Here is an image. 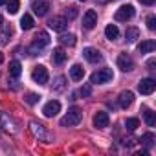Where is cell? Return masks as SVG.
<instances>
[{
  "instance_id": "cell-18",
  "label": "cell",
  "mask_w": 156,
  "mask_h": 156,
  "mask_svg": "<svg viewBox=\"0 0 156 156\" xmlns=\"http://www.w3.org/2000/svg\"><path fill=\"white\" fill-rule=\"evenodd\" d=\"M105 35H107L108 41L118 39V37H119V30H118V26H116V24H108V26L105 28Z\"/></svg>"
},
{
  "instance_id": "cell-1",
  "label": "cell",
  "mask_w": 156,
  "mask_h": 156,
  "mask_svg": "<svg viewBox=\"0 0 156 156\" xmlns=\"http://www.w3.org/2000/svg\"><path fill=\"white\" fill-rule=\"evenodd\" d=\"M83 119V110L79 107H72L68 108L66 116L61 119V127H75V125H79Z\"/></svg>"
},
{
  "instance_id": "cell-30",
  "label": "cell",
  "mask_w": 156,
  "mask_h": 156,
  "mask_svg": "<svg viewBox=\"0 0 156 156\" xmlns=\"http://www.w3.org/2000/svg\"><path fill=\"white\" fill-rule=\"evenodd\" d=\"M64 81H66V79H64V77H62V75H59V77H57V79H55V85H53V90H57V92H59V90H62V88H64Z\"/></svg>"
},
{
  "instance_id": "cell-23",
  "label": "cell",
  "mask_w": 156,
  "mask_h": 156,
  "mask_svg": "<svg viewBox=\"0 0 156 156\" xmlns=\"http://www.w3.org/2000/svg\"><path fill=\"white\" fill-rule=\"evenodd\" d=\"M59 42H61L62 46H70V48H72V46H75V35H72V33L66 35V33H64V35L59 37Z\"/></svg>"
},
{
  "instance_id": "cell-14",
  "label": "cell",
  "mask_w": 156,
  "mask_h": 156,
  "mask_svg": "<svg viewBox=\"0 0 156 156\" xmlns=\"http://www.w3.org/2000/svg\"><path fill=\"white\" fill-rule=\"evenodd\" d=\"M132 101H134V94L132 92H121L119 94V107L121 108H129L130 105H132Z\"/></svg>"
},
{
  "instance_id": "cell-38",
  "label": "cell",
  "mask_w": 156,
  "mask_h": 156,
  "mask_svg": "<svg viewBox=\"0 0 156 156\" xmlns=\"http://www.w3.org/2000/svg\"><path fill=\"white\" fill-rule=\"evenodd\" d=\"M2 24H4V19H2V15H0V28H2Z\"/></svg>"
},
{
  "instance_id": "cell-12",
  "label": "cell",
  "mask_w": 156,
  "mask_h": 156,
  "mask_svg": "<svg viewBox=\"0 0 156 156\" xmlns=\"http://www.w3.org/2000/svg\"><path fill=\"white\" fill-rule=\"evenodd\" d=\"M31 8H33L35 15L44 17V15L48 13V9H50V2H46V0H35V2L31 4Z\"/></svg>"
},
{
  "instance_id": "cell-24",
  "label": "cell",
  "mask_w": 156,
  "mask_h": 156,
  "mask_svg": "<svg viewBox=\"0 0 156 156\" xmlns=\"http://www.w3.org/2000/svg\"><path fill=\"white\" fill-rule=\"evenodd\" d=\"M143 119H145L147 127H154V125H156V114H154L152 110H145V112H143Z\"/></svg>"
},
{
  "instance_id": "cell-2",
  "label": "cell",
  "mask_w": 156,
  "mask_h": 156,
  "mask_svg": "<svg viewBox=\"0 0 156 156\" xmlns=\"http://www.w3.org/2000/svg\"><path fill=\"white\" fill-rule=\"evenodd\" d=\"M112 79H114V73L110 68H101L90 75V83L94 85H105V83H110Z\"/></svg>"
},
{
  "instance_id": "cell-40",
  "label": "cell",
  "mask_w": 156,
  "mask_h": 156,
  "mask_svg": "<svg viewBox=\"0 0 156 156\" xmlns=\"http://www.w3.org/2000/svg\"><path fill=\"white\" fill-rule=\"evenodd\" d=\"M81 2H85V0H81Z\"/></svg>"
},
{
  "instance_id": "cell-22",
  "label": "cell",
  "mask_w": 156,
  "mask_h": 156,
  "mask_svg": "<svg viewBox=\"0 0 156 156\" xmlns=\"http://www.w3.org/2000/svg\"><path fill=\"white\" fill-rule=\"evenodd\" d=\"M33 24H35V22H33V17H31L30 13H24V17L20 19V28H22V30H31Z\"/></svg>"
},
{
  "instance_id": "cell-16",
  "label": "cell",
  "mask_w": 156,
  "mask_h": 156,
  "mask_svg": "<svg viewBox=\"0 0 156 156\" xmlns=\"http://www.w3.org/2000/svg\"><path fill=\"white\" fill-rule=\"evenodd\" d=\"M66 57H68V53L64 51V48H55L53 53H51V61H53L55 64H62V62L66 61Z\"/></svg>"
},
{
  "instance_id": "cell-7",
  "label": "cell",
  "mask_w": 156,
  "mask_h": 156,
  "mask_svg": "<svg viewBox=\"0 0 156 156\" xmlns=\"http://www.w3.org/2000/svg\"><path fill=\"white\" fill-rule=\"evenodd\" d=\"M59 112H61V103H59L57 99L48 101V103L44 105V108H42V114H44L46 118H53V116H57Z\"/></svg>"
},
{
  "instance_id": "cell-17",
  "label": "cell",
  "mask_w": 156,
  "mask_h": 156,
  "mask_svg": "<svg viewBox=\"0 0 156 156\" xmlns=\"http://www.w3.org/2000/svg\"><path fill=\"white\" fill-rule=\"evenodd\" d=\"M154 50H156V42L151 41V39L138 44V51H140V53H151V51H154Z\"/></svg>"
},
{
  "instance_id": "cell-26",
  "label": "cell",
  "mask_w": 156,
  "mask_h": 156,
  "mask_svg": "<svg viewBox=\"0 0 156 156\" xmlns=\"http://www.w3.org/2000/svg\"><path fill=\"white\" fill-rule=\"evenodd\" d=\"M39 99H41V96L35 94V92H28L26 98H24V101H26L28 105H35V103H39Z\"/></svg>"
},
{
  "instance_id": "cell-5",
  "label": "cell",
  "mask_w": 156,
  "mask_h": 156,
  "mask_svg": "<svg viewBox=\"0 0 156 156\" xmlns=\"http://www.w3.org/2000/svg\"><path fill=\"white\" fill-rule=\"evenodd\" d=\"M116 20L118 22H127V20H130L132 17H134V8L130 6V4H127V6H121L118 11H116Z\"/></svg>"
},
{
  "instance_id": "cell-32",
  "label": "cell",
  "mask_w": 156,
  "mask_h": 156,
  "mask_svg": "<svg viewBox=\"0 0 156 156\" xmlns=\"http://www.w3.org/2000/svg\"><path fill=\"white\" fill-rule=\"evenodd\" d=\"M11 35V28H6L2 33H0V44H6L8 42V37Z\"/></svg>"
},
{
  "instance_id": "cell-34",
  "label": "cell",
  "mask_w": 156,
  "mask_h": 156,
  "mask_svg": "<svg viewBox=\"0 0 156 156\" xmlns=\"http://www.w3.org/2000/svg\"><path fill=\"white\" fill-rule=\"evenodd\" d=\"M147 66H149L151 70H154V66H156V61H154V59H149V61H147Z\"/></svg>"
},
{
  "instance_id": "cell-20",
  "label": "cell",
  "mask_w": 156,
  "mask_h": 156,
  "mask_svg": "<svg viewBox=\"0 0 156 156\" xmlns=\"http://www.w3.org/2000/svg\"><path fill=\"white\" fill-rule=\"evenodd\" d=\"M30 129H31V132H33L37 138H46V130H44V127H42L41 123L31 121V123H30Z\"/></svg>"
},
{
  "instance_id": "cell-3",
  "label": "cell",
  "mask_w": 156,
  "mask_h": 156,
  "mask_svg": "<svg viewBox=\"0 0 156 156\" xmlns=\"http://www.w3.org/2000/svg\"><path fill=\"white\" fill-rule=\"evenodd\" d=\"M48 44H50V35H48L46 31H39V33L35 35V41H33L31 48H30L31 55H39V53H41V50H42V48H46Z\"/></svg>"
},
{
  "instance_id": "cell-15",
  "label": "cell",
  "mask_w": 156,
  "mask_h": 156,
  "mask_svg": "<svg viewBox=\"0 0 156 156\" xmlns=\"http://www.w3.org/2000/svg\"><path fill=\"white\" fill-rule=\"evenodd\" d=\"M70 77H72L73 81H81L83 77H85V68L81 64H73L70 68Z\"/></svg>"
},
{
  "instance_id": "cell-31",
  "label": "cell",
  "mask_w": 156,
  "mask_h": 156,
  "mask_svg": "<svg viewBox=\"0 0 156 156\" xmlns=\"http://www.w3.org/2000/svg\"><path fill=\"white\" fill-rule=\"evenodd\" d=\"M147 28H149L151 31L156 30V17H154V15H149V17H147Z\"/></svg>"
},
{
  "instance_id": "cell-28",
  "label": "cell",
  "mask_w": 156,
  "mask_h": 156,
  "mask_svg": "<svg viewBox=\"0 0 156 156\" xmlns=\"http://www.w3.org/2000/svg\"><path fill=\"white\" fill-rule=\"evenodd\" d=\"M8 4V11L11 13V15H15L17 11H19V8H20V2L19 0H9V2H6Z\"/></svg>"
},
{
  "instance_id": "cell-36",
  "label": "cell",
  "mask_w": 156,
  "mask_h": 156,
  "mask_svg": "<svg viewBox=\"0 0 156 156\" xmlns=\"http://www.w3.org/2000/svg\"><path fill=\"white\" fill-rule=\"evenodd\" d=\"M99 4H108V2H112V0H98Z\"/></svg>"
},
{
  "instance_id": "cell-21",
  "label": "cell",
  "mask_w": 156,
  "mask_h": 156,
  "mask_svg": "<svg viewBox=\"0 0 156 156\" xmlns=\"http://www.w3.org/2000/svg\"><path fill=\"white\" fill-rule=\"evenodd\" d=\"M20 73H22L20 62H19V61H11V62H9V75H11V77H20Z\"/></svg>"
},
{
  "instance_id": "cell-6",
  "label": "cell",
  "mask_w": 156,
  "mask_h": 156,
  "mask_svg": "<svg viewBox=\"0 0 156 156\" xmlns=\"http://www.w3.org/2000/svg\"><path fill=\"white\" fill-rule=\"evenodd\" d=\"M154 88H156V81L151 79V77L141 79L140 85H138V90H140V94H143V96H151V94L154 92Z\"/></svg>"
},
{
  "instance_id": "cell-13",
  "label": "cell",
  "mask_w": 156,
  "mask_h": 156,
  "mask_svg": "<svg viewBox=\"0 0 156 156\" xmlns=\"http://www.w3.org/2000/svg\"><path fill=\"white\" fill-rule=\"evenodd\" d=\"M118 66H119L123 72H130V70L134 68V61H132L127 53H121V55L118 57Z\"/></svg>"
},
{
  "instance_id": "cell-39",
  "label": "cell",
  "mask_w": 156,
  "mask_h": 156,
  "mask_svg": "<svg viewBox=\"0 0 156 156\" xmlns=\"http://www.w3.org/2000/svg\"><path fill=\"white\" fill-rule=\"evenodd\" d=\"M8 2V0H0V6H2V4H6Z\"/></svg>"
},
{
  "instance_id": "cell-10",
  "label": "cell",
  "mask_w": 156,
  "mask_h": 156,
  "mask_svg": "<svg viewBox=\"0 0 156 156\" xmlns=\"http://www.w3.org/2000/svg\"><path fill=\"white\" fill-rule=\"evenodd\" d=\"M83 57H85L88 62H92V64H96V62H101V59H103V57H101V53H99L96 48H90V46L83 50Z\"/></svg>"
},
{
  "instance_id": "cell-27",
  "label": "cell",
  "mask_w": 156,
  "mask_h": 156,
  "mask_svg": "<svg viewBox=\"0 0 156 156\" xmlns=\"http://www.w3.org/2000/svg\"><path fill=\"white\" fill-rule=\"evenodd\" d=\"M125 127H127V130H136L138 127H140V121H138V118H129L127 121H125Z\"/></svg>"
},
{
  "instance_id": "cell-37",
  "label": "cell",
  "mask_w": 156,
  "mask_h": 156,
  "mask_svg": "<svg viewBox=\"0 0 156 156\" xmlns=\"http://www.w3.org/2000/svg\"><path fill=\"white\" fill-rule=\"evenodd\" d=\"M2 62H4V53L0 51V64H2Z\"/></svg>"
},
{
  "instance_id": "cell-8",
  "label": "cell",
  "mask_w": 156,
  "mask_h": 156,
  "mask_svg": "<svg viewBox=\"0 0 156 156\" xmlns=\"http://www.w3.org/2000/svg\"><path fill=\"white\" fill-rule=\"evenodd\" d=\"M96 24H98V13H96L94 9H88V11L83 15V28H85V30H92Z\"/></svg>"
},
{
  "instance_id": "cell-11",
  "label": "cell",
  "mask_w": 156,
  "mask_h": 156,
  "mask_svg": "<svg viewBox=\"0 0 156 156\" xmlns=\"http://www.w3.org/2000/svg\"><path fill=\"white\" fill-rule=\"evenodd\" d=\"M108 123H110V118H108L107 112H103V110L96 112V116H94V127L105 129V127H108Z\"/></svg>"
},
{
  "instance_id": "cell-9",
  "label": "cell",
  "mask_w": 156,
  "mask_h": 156,
  "mask_svg": "<svg viewBox=\"0 0 156 156\" xmlns=\"http://www.w3.org/2000/svg\"><path fill=\"white\" fill-rule=\"evenodd\" d=\"M48 26H50L53 31H59V33H62V31L68 28V20H66L64 17H53V19L48 22Z\"/></svg>"
},
{
  "instance_id": "cell-29",
  "label": "cell",
  "mask_w": 156,
  "mask_h": 156,
  "mask_svg": "<svg viewBox=\"0 0 156 156\" xmlns=\"http://www.w3.org/2000/svg\"><path fill=\"white\" fill-rule=\"evenodd\" d=\"M75 17H77V8H75V6H72V8H68V9L64 11V19H66V20H73Z\"/></svg>"
},
{
  "instance_id": "cell-19",
  "label": "cell",
  "mask_w": 156,
  "mask_h": 156,
  "mask_svg": "<svg viewBox=\"0 0 156 156\" xmlns=\"http://www.w3.org/2000/svg\"><path fill=\"white\" fill-rule=\"evenodd\" d=\"M125 39L129 41V42H136L138 39H140V30L138 28H127V31H125Z\"/></svg>"
},
{
  "instance_id": "cell-4",
  "label": "cell",
  "mask_w": 156,
  "mask_h": 156,
  "mask_svg": "<svg viewBox=\"0 0 156 156\" xmlns=\"http://www.w3.org/2000/svg\"><path fill=\"white\" fill-rule=\"evenodd\" d=\"M31 79L35 83H39V85H46L48 83V70H46V66H42V64L35 66L33 72H31Z\"/></svg>"
},
{
  "instance_id": "cell-33",
  "label": "cell",
  "mask_w": 156,
  "mask_h": 156,
  "mask_svg": "<svg viewBox=\"0 0 156 156\" xmlns=\"http://www.w3.org/2000/svg\"><path fill=\"white\" fill-rule=\"evenodd\" d=\"M79 94H81L83 98H88V96L92 94V87H90V85H85V87H81V88H79Z\"/></svg>"
},
{
  "instance_id": "cell-35",
  "label": "cell",
  "mask_w": 156,
  "mask_h": 156,
  "mask_svg": "<svg viewBox=\"0 0 156 156\" xmlns=\"http://www.w3.org/2000/svg\"><path fill=\"white\" fill-rule=\"evenodd\" d=\"M140 2H141L143 6H152V4H154V0H140Z\"/></svg>"
},
{
  "instance_id": "cell-25",
  "label": "cell",
  "mask_w": 156,
  "mask_h": 156,
  "mask_svg": "<svg viewBox=\"0 0 156 156\" xmlns=\"http://www.w3.org/2000/svg\"><path fill=\"white\" fill-rule=\"evenodd\" d=\"M140 141H141L147 149H151V147L154 145V134H152V132H147V134H143V136H141V140H140Z\"/></svg>"
}]
</instances>
